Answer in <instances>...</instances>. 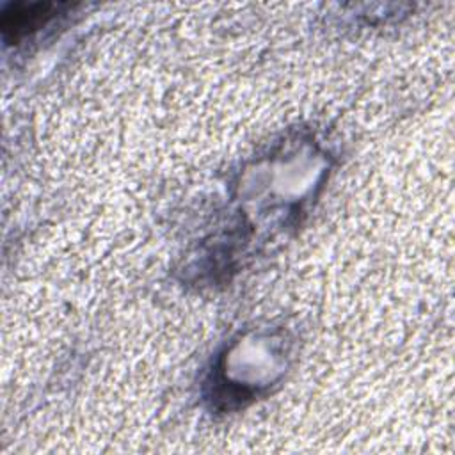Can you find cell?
<instances>
[{"instance_id":"obj_1","label":"cell","mask_w":455,"mask_h":455,"mask_svg":"<svg viewBox=\"0 0 455 455\" xmlns=\"http://www.w3.org/2000/svg\"><path fill=\"white\" fill-rule=\"evenodd\" d=\"M68 4H12L2 12L4 39L16 43L62 14Z\"/></svg>"}]
</instances>
